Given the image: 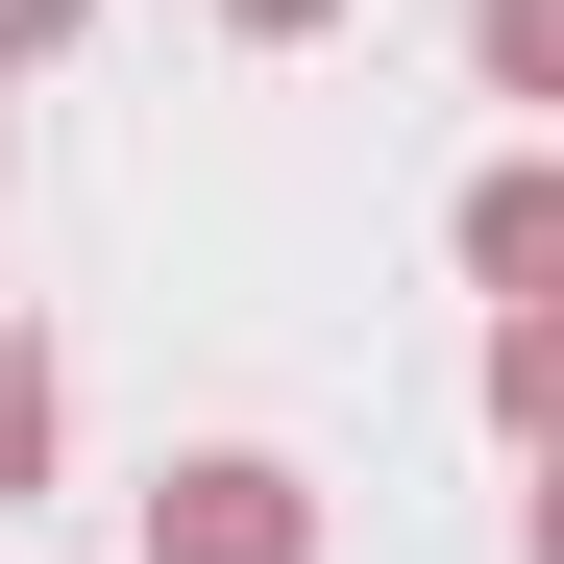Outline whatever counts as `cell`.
I'll return each mask as SVG.
<instances>
[{
	"mask_svg": "<svg viewBox=\"0 0 564 564\" xmlns=\"http://www.w3.org/2000/svg\"><path fill=\"white\" fill-rule=\"evenodd\" d=\"M148 540H172V564H319V491L221 442V466H172V491H148Z\"/></svg>",
	"mask_w": 564,
	"mask_h": 564,
	"instance_id": "cell-1",
	"label": "cell"
},
{
	"mask_svg": "<svg viewBox=\"0 0 564 564\" xmlns=\"http://www.w3.org/2000/svg\"><path fill=\"white\" fill-rule=\"evenodd\" d=\"M466 270H491V295H540V270H564V172H491V197H466Z\"/></svg>",
	"mask_w": 564,
	"mask_h": 564,
	"instance_id": "cell-2",
	"label": "cell"
},
{
	"mask_svg": "<svg viewBox=\"0 0 564 564\" xmlns=\"http://www.w3.org/2000/svg\"><path fill=\"white\" fill-rule=\"evenodd\" d=\"M25 466H50V368L0 344V491H25Z\"/></svg>",
	"mask_w": 564,
	"mask_h": 564,
	"instance_id": "cell-3",
	"label": "cell"
},
{
	"mask_svg": "<svg viewBox=\"0 0 564 564\" xmlns=\"http://www.w3.org/2000/svg\"><path fill=\"white\" fill-rule=\"evenodd\" d=\"M491 74L540 99V74H564V0H491Z\"/></svg>",
	"mask_w": 564,
	"mask_h": 564,
	"instance_id": "cell-4",
	"label": "cell"
},
{
	"mask_svg": "<svg viewBox=\"0 0 564 564\" xmlns=\"http://www.w3.org/2000/svg\"><path fill=\"white\" fill-rule=\"evenodd\" d=\"M0 50H74V0H0Z\"/></svg>",
	"mask_w": 564,
	"mask_h": 564,
	"instance_id": "cell-5",
	"label": "cell"
},
{
	"mask_svg": "<svg viewBox=\"0 0 564 564\" xmlns=\"http://www.w3.org/2000/svg\"><path fill=\"white\" fill-rule=\"evenodd\" d=\"M221 25H319V0H221Z\"/></svg>",
	"mask_w": 564,
	"mask_h": 564,
	"instance_id": "cell-6",
	"label": "cell"
}]
</instances>
